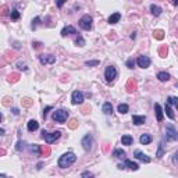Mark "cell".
Masks as SVG:
<instances>
[{
    "label": "cell",
    "instance_id": "f546056e",
    "mask_svg": "<svg viewBox=\"0 0 178 178\" xmlns=\"http://www.w3.org/2000/svg\"><path fill=\"white\" fill-rule=\"evenodd\" d=\"M78 127V120L77 118H71V120L68 121V128L70 130H75Z\"/></svg>",
    "mask_w": 178,
    "mask_h": 178
},
{
    "label": "cell",
    "instance_id": "44dd1931",
    "mask_svg": "<svg viewBox=\"0 0 178 178\" xmlns=\"http://www.w3.org/2000/svg\"><path fill=\"white\" fill-rule=\"evenodd\" d=\"M120 18H121L120 13H114V14H111L109 17V24H117V22L120 21Z\"/></svg>",
    "mask_w": 178,
    "mask_h": 178
},
{
    "label": "cell",
    "instance_id": "f35d334b",
    "mask_svg": "<svg viewBox=\"0 0 178 178\" xmlns=\"http://www.w3.org/2000/svg\"><path fill=\"white\" fill-rule=\"evenodd\" d=\"M7 14H9V7L7 6H3L0 9V16H7Z\"/></svg>",
    "mask_w": 178,
    "mask_h": 178
},
{
    "label": "cell",
    "instance_id": "1f68e13d",
    "mask_svg": "<svg viewBox=\"0 0 178 178\" xmlns=\"http://www.w3.org/2000/svg\"><path fill=\"white\" fill-rule=\"evenodd\" d=\"M29 150H31L32 153L38 155V156H41V147L38 146V145H31V146H29Z\"/></svg>",
    "mask_w": 178,
    "mask_h": 178
},
{
    "label": "cell",
    "instance_id": "d4e9b609",
    "mask_svg": "<svg viewBox=\"0 0 178 178\" xmlns=\"http://www.w3.org/2000/svg\"><path fill=\"white\" fill-rule=\"evenodd\" d=\"M157 78L160 79L162 82H166V81H168V79H170V74L166 73V71H162V73L157 74Z\"/></svg>",
    "mask_w": 178,
    "mask_h": 178
},
{
    "label": "cell",
    "instance_id": "ba28073f",
    "mask_svg": "<svg viewBox=\"0 0 178 178\" xmlns=\"http://www.w3.org/2000/svg\"><path fill=\"white\" fill-rule=\"evenodd\" d=\"M81 145H82V147H84L86 152H89V150L92 149V145H93V138H92V135H90V134L85 135L84 138H82V142H81Z\"/></svg>",
    "mask_w": 178,
    "mask_h": 178
},
{
    "label": "cell",
    "instance_id": "6da1fadb",
    "mask_svg": "<svg viewBox=\"0 0 178 178\" xmlns=\"http://www.w3.org/2000/svg\"><path fill=\"white\" fill-rule=\"evenodd\" d=\"M75 160H77V156H75L73 152L64 153L63 156L58 159V167L60 168H67V167H70L71 164H74Z\"/></svg>",
    "mask_w": 178,
    "mask_h": 178
},
{
    "label": "cell",
    "instance_id": "2e32d148",
    "mask_svg": "<svg viewBox=\"0 0 178 178\" xmlns=\"http://www.w3.org/2000/svg\"><path fill=\"white\" fill-rule=\"evenodd\" d=\"M38 128H39V122H38L36 120H29L28 121V131H36Z\"/></svg>",
    "mask_w": 178,
    "mask_h": 178
},
{
    "label": "cell",
    "instance_id": "b9f144b4",
    "mask_svg": "<svg viewBox=\"0 0 178 178\" xmlns=\"http://www.w3.org/2000/svg\"><path fill=\"white\" fill-rule=\"evenodd\" d=\"M134 64H135L134 58H128V61H127V67H128V68H134Z\"/></svg>",
    "mask_w": 178,
    "mask_h": 178
},
{
    "label": "cell",
    "instance_id": "bcb514c9",
    "mask_svg": "<svg viewBox=\"0 0 178 178\" xmlns=\"http://www.w3.org/2000/svg\"><path fill=\"white\" fill-rule=\"evenodd\" d=\"M66 1H67V0H56V4H57L58 9H61V7L64 6V3H66Z\"/></svg>",
    "mask_w": 178,
    "mask_h": 178
},
{
    "label": "cell",
    "instance_id": "9c48e42d",
    "mask_svg": "<svg viewBox=\"0 0 178 178\" xmlns=\"http://www.w3.org/2000/svg\"><path fill=\"white\" fill-rule=\"evenodd\" d=\"M39 61H41V64H43V66H46V64H53V63H56V57L52 56V54H41V56H39Z\"/></svg>",
    "mask_w": 178,
    "mask_h": 178
},
{
    "label": "cell",
    "instance_id": "f1b7e54d",
    "mask_svg": "<svg viewBox=\"0 0 178 178\" xmlns=\"http://www.w3.org/2000/svg\"><path fill=\"white\" fill-rule=\"evenodd\" d=\"M18 79H20V74L18 73H13L9 75V81L13 82V84H14V82H18Z\"/></svg>",
    "mask_w": 178,
    "mask_h": 178
},
{
    "label": "cell",
    "instance_id": "83f0119b",
    "mask_svg": "<svg viewBox=\"0 0 178 178\" xmlns=\"http://www.w3.org/2000/svg\"><path fill=\"white\" fill-rule=\"evenodd\" d=\"M167 105L174 106V107H177V106H178V99L175 98V96H170V98L167 99Z\"/></svg>",
    "mask_w": 178,
    "mask_h": 178
},
{
    "label": "cell",
    "instance_id": "5bb4252c",
    "mask_svg": "<svg viewBox=\"0 0 178 178\" xmlns=\"http://www.w3.org/2000/svg\"><path fill=\"white\" fill-rule=\"evenodd\" d=\"M145 121H146L145 115H132V122L135 125H142V124H145Z\"/></svg>",
    "mask_w": 178,
    "mask_h": 178
},
{
    "label": "cell",
    "instance_id": "277c9868",
    "mask_svg": "<svg viewBox=\"0 0 178 178\" xmlns=\"http://www.w3.org/2000/svg\"><path fill=\"white\" fill-rule=\"evenodd\" d=\"M79 26H81L84 31H90V29H92V17L89 16V14L82 16L81 20H79Z\"/></svg>",
    "mask_w": 178,
    "mask_h": 178
},
{
    "label": "cell",
    "instance_id": "7dc6e473",
    "mask_svg": "<svg viewBox=\"0 0 178 178\" xmlns=\"http://www.w3.org/2000/svg\"><path fill=\"white\" fill-rule=\"evenodd\" d=\"M41 46H42V43L41 42H33L32 43V47H33V49H39Z\"/></svg>",
    "mask_w": 178,
    "mask_h": 178
},
{
    "label": "cell",
    "instance_id": "db71d44e",
    "mask_svg": "<svg viewBox=\"0 0 178 178\" xmlns=\"http://www.w3.org/2000/svg\"><path fill=\"white\" fill-rule=\"evenodd\" d=\"M171 1H173V4H174V6H177V4H178V0H171Z\"/></svg>",
    "mask_w": 178,
    "mask_h": 178
},
{
    "label": "cell",
    "instance_id": "5b68a950",
    "mask_svg": "<svg viewBox=\"0 0 178 178\" xmlns=\"http://www.w3.org/2000/svg\"><path fill=\"white\" fill-rule=\"evenodd\" d=\"M105 78H106L107 82H113V81L117 78V70H115L114 66H109V67H106Z\"/></svg>",
    "mask_w": 178,
    "mask_h": 178
},
{
    "label": "cell",
    "instance_id": "e575fe53",
    "mask_svg": "<svg viewBox=\"0 0 178 178\" xmlns=\"http://www.w3.org/2000/svg\"><path fill=\"white\" fill-rule=\"evenodd\" d=\"M39 22H41V17H35V18L32 20V24H31V28H32V29H35V28L39 25Z\"/></svg>",
    "mask_w": 178,
    "mask_h": 178
},
{
    "label": "cell",
    "instance_id": "c3c4849f",
    "mask_svg": "<svg viewBox=\"0 0 178 178\" xmlns=\"http://www.w3.org/2000/svg\"><path fill=\"white\" fill-rule=\"evenodd\" d=\"M82 177H93V174L89 173V171H85V173H82Z\"/></svg>",
    "mask_w": 178,
    "mask_h": 178
},
{
    "label": "cell",
    "instance_id": "ab89813d",
    "mask_svg": "<svg viewBox=\"0 0 178 178\" xmlns=\"http://www.w3.org/2000/svg\"><path fill=\"white\" fill-rule=\"evenodd\" d=\"M85 66H88V67H93V66H99V60H93V61H86Z\"/></svg>",
    "mask_w": 178,
    "mask_h": 178
},
{
    "label": "cell",
    "instance_id": "d6986e66",
    "mask_svg": "<svg viewBox=\"0 0 178 178\" xmlns=\"http://www.w3.org/2000/svg\"><path fill=\"white\" fill-rule=\"evenodd\" d=\"M102 111L105 113V114H111L113 113V106H111L110 102H106L105 105H103V107H102Z\"/></svg>",
    "mask_w": 178,
    "mask_h": 178
},
{
    "label": "cell",
    "instance_id": "e0dca14e",
    "mask_svg": "<svg viewBox=\"0 0 178 178\" xmlns=\"http://www.w3.org/2000/svg\"><path fill=\"white\" fill-rule=\"evenodd\" d=\"M139 141H141L142 145H149L150 142L153 141V138L149 134H143V135H141V138H139Z\"/></svg>",
    "mask_w": 178,
    "mask_h": 178
},
{
    "label": "cell",
    "instance_id": "816d5d0a",
    "mask_svg": "<svg viewBox=\"0 0 178 178\" xmlns=\"http://www.w3.org/2000/svg\"><path fill=\"white\" fill-rule=\"evenodd\" d=\"M117 167L120 168V170H124V168H125V166H124V164H118V166H117Z\"/></svg>",
    "mask_w": 178,
    "mask_h": 178
},
{
    "label": "cell",
    "instance_id": "52a82bcc",
    "mask_svg": "<svg viewBox=\"0 0 178 178\" xmlns=\"http://www.w3.org/2000/svg\"><path fill=\"white\" fill-rule=\"evenodd\" d=\"M71 102H73V105H82L84 103V93L81 90H74L71 95Z\"/></svg>",
    "mask_w": 178,
    "mask_h": 178
},
{
    "label": "cell",
    "instance_id": "8fae6325",
    "mask_svg": "<svg viewBox=\"0 0 178 178\" xmlns=\"http://www.w3.org/2000/svg\"><path fill=\"white\" fill-rule=\"evenodd\" d=\"M134 156H135L138 160H141V162H143V163H150V157L146 156L145 153H142L141 150H135V152H134Z\"/></svg>",
    "mask_w": 178,
    "mask_h": 178
},
{
    "label": "cell",
    "instance_id": "7c38bea8",
    "mask_svg": "<svg viewBox=\"0 0 178 178\" xmlns=\"http://www.w3.org/2000/svg\"><path fill=\"white\" fill-rule=\"evenodd\" d=\"M73 33H77V31H75V28L73 25H67L61 29V36L63 38L68 36V35H73Z\"/></svg>",
    "mask_w": 178,
    "mask_h": 178
},
{
    "label": "cell",
    "instance_id": "836d02e7",
    "mask_svg": "<svg viewBox=\"0 0 178 178\" xmlns=\"http://www.w3.org/2000/svg\"><path fill=\"white\" fill-rule=\"evenodd\" d=\"M21 103H22V106H25V107H31L32 103H33V100H31L29 98H24V99L21 100Z\"/></svg>",
    "mask_w": 178,
    "mask_h": 178
},
{
    "label": "cell",
    "instance_id": "484cf974",
    "mask_svg": "<svg viewBox=\"0 0 178 178\" xmlns=\"http://www.w3.org/2000/svg\"><path fill=\"white\" fill-rule=\"evenodd\" d=\"M117 110H118V113H121V114H125V113H128L130 107H128V105H125V103H121V105H118Z\"/></svg>",
    "mask_w": 178,
    "mask_h": 178
},
{
    "label": "cell",
    "instance_id": "7402d4cb",
    "mask_svg": "<svg viewBox=\"0 0 178 178\" xmlns=\"http://www.w3.org/2000/svg\"><path fill=\"white\" fill-rule=\"evenodd\" d=\"M113 156L117 157V159H124V157L127 156V153H125V150H122V149H114Z\"/></svg>",
    "mask_w": 178,
    "mask_h": 178
},
{
    "label": "cell",
    "instance_id": "7a4b0ae2",
    "mask_svg": "<svg viewBox=\"0 0 178 178\" xmlns=\"http://www.w3.org/2000/svg\"><path fill=\"white\" fill-rule=\"evenodd\" d=\"M68 118V110L66 109H58L53 113V120L56 121V122H60V124H63L66 122Z\"/></svg>",
    "mask_w": 178,
    "mask_h": 178
},
{
    "label": "cell",
    "instance_id": "f907efd6",
    "mask_svg": "<svg viewBox=\"0 0 178 178\" xmlns=\"http://www.w3.org/2000/svg\"><path fill=\"white\" fill-rule=\"evenodd\" d=\"M4 155H6V150H4V149H0V157L4 156Z\"/></svg>",
    "mask_w": 178,
    "mask_h": 178
},
{
    "label": "cell",
    "instance_id": "7bdbcfd3",
    "mask_svg": "<svg viewBox=\"0 0 178 178\" xmlns=\"http://www.w3.org/2000/svg\"><path fill=\"white\" fill-rule=\"evenodd\" d=\"M3 105L4 106H10L11 105V99L9 98V96H6L4 99H3Z\"/></svg>",
    "mask_w": 178,
    "mask_h": 178
},
{
    "label": "cell",
    "instance_id": "d590c367",
    "mask_svg": "<svg viewBox=\"0 0 178 178\" xmlns=\"http://www.w3.org/2000/svg\"><path fill=\"white\" fill-rule=\"evenodd\" d=\"M75 43H77V46H85V39L78 35V38L75 39Z\"/></svg>",
    "mask_w": 178,
    "mask_h": 178
},
{
    "label": "cell",
    "instance_id": "ac0fdd59",
    "mask_svg": "<svg viewBox=\"0 0 178 178\" xmlns=\"http://www.w3.org/2000/svg\"><path fill=\"white\" fill-rule=\"evenodd\" d=\"M121 143H122V145H127V146H130V145L134 143V138H132L131 135H122V138H121Z\"/></svg>",
    "mask_w": 178,
    "mask_h": 178
},
{
    "label": "cell",
    "instance_id": "f5cc1de1",
    "mask_svg": "<svg viewBox=\"0 0 178 178\" xmlns=\"http://www.w3.org/2000/svg\"><path fill=\"white\" fill-rule=\"evenodd\" d=\"M4 130H3V128H0V136H3V135H4Z\"/></svg>",
    "mask_w": 178,
    "mask_h": 178
},
{
    "label": "cell",
    "instance_id": "603a6c76",
    "mask_svg": "<svg viewBox=\"0 0 178 178\" xmlns=\"http://www.w3.org/2000/svg\"><path fill=\"white\" fill-rule=\"evenodd\" d=\"M150 11H152L153 16L159 17L160 14H162V7H159V6H156V4H152L150 6Z\"/></svg>",
    "mask_w": 178,
    "mask_h": 178
},
{
    "label": "cell",
    "instance_id": "681fc988",
    "mask_svg": "<svg viewBox=\"0 0 178 178\" xmlns=\"http://www.w3.org/2000/svg\"><path fill=\"white\" fill-rule=\"evenodd\" d=\"M11 111H13V114H16V115L20 114V110H18V109H16V107H14V109H11Z\"/></svg>",
    "mask_w": 178,
    "mask_h": 178
},
{
    "label": "cell",
    "instance_id": "3957f363",
    "mask_svg": "<svg viewBox=\"0 0 178 178\" xmlns=\"http://www.w3.org/2000/svg\"><path fill=\"white\" fill-rule=\"evenodd\" d=\"M61 136V132L60 131H54V132H47V131H42V138L46 141V143H53V142H56Z\"/></svg>",
    "mask_w": 178,
    "mask_h": 178
},
{
    "label": "cell",
    "instance_id": "ee69618b",
    "mask_svg": "<svg viewBox=\"0 0 178 178\" xmlns=\"http://www.w3.org/2000/svg\"><path fill=\"white\" fill-rule=\"evenodd\" d=\"M52 109H53L52 106H47L46 109H45V110H43V118H46V117H47V113H49V111L52 110Z\"/></svg>",
    "mask_w": 178,
    "mask_h": 178
},
{
    "label": "cell",
    "instance_id": "8d00e7d4",
    "mask_svg": "<svg viewBox=\"0 0 178 178\" xmlns=\"http://www.w3.org/2000/svg\"><path fill=\"white\" fill-rule=\"evenodd\" d=\"M163 155H164V150H163V142H162V143L159 145V150H157V155H156V156L159 157V159H162Z\"/></svg>",
    "mask_w": 178,
    "mask_h": 178
},
{
    "label": "cell",
    "instance_id": "4316f807",
    "mask_svg": "<svg viewBox=\"0 0 178 178\" xmlns=\"http://www.w3.org/2000/svg\"><path fill=\"white\" fill-rule=\"evenodd\" d=\"M153 36H155V39H157V41H162L163 38H164V32H163L162 29H155V31H153Z\"/></svg>",
    "mask_w": 178,
    "mask_h": 178
},
{
    "label": "cell",
    "instance_id": "cb8c5ba5",
    "mask_svg": "<svg viewBox=\"0 0 178 178\" xmlns=\"http://www.w3.org/2000/svg\"><path fill=\"white\" fill-rule=\"evenodd\" d=\"M166 114H167V117L170 120H175V115H174L173 109H171V106L167 105V103H166Z\"/></svg>",
    "mask_w": 178,
    "mask_h": 178
},
{
    "label": "cell",
    "instance_id": "4fadbf2b",
    "mask_svg": "<svg viewBox=\"0 0 178 178\" xmlns=\"http://www.w3.org/2000/svg\"><path fill=\"white\" fill-rule=\"evenodd\" d=\"M125 89L128 90V93H134L136 90V81L134 78H131V79H128V82H127V85H125Z\"/></svg>",
    "mask_w": 178,
    "mask_h": 178
},
{
    "label": "cell",
    "instance_id": "9a60e30c",
    "mask_svg": "<svg viewBox=\"0 0 178 178\" xmlns=\"http://www.w3.org/2000/svg\"><path fill=\"white\" fill-rule=\"evenodd\" d=\"M155 114H156L157 121H163V110H162V106L159 103L155 105Z\"/></svg>",
    "mask_w": 178,
    "mask_h": 178
},
{
    "label": "cell",
    "instance_id": "4dcf8cb0",
    "mask_svg": "<svg viewBox=\"0 0 178 178\" xmlns=\"http://www.w3.org/2000/svg\"><path fill=\"white\" fill-rule=\"evenodd\" d=\"M167 53H168L167 46H162L159 49V56H160V57H167Z\"/></svg>",
    "mask_w": 178,
    "mask_h": 178
},
{
    "label": "cell",
    "instance_id": "d6a6232c",
    "mask_svg": "<svg viewBox=\"0 0 178 178\" xmlns=\"http://www.w3.org/2000/svg\"><path fill=\"white\" fill-rule=\"evenodd\" d=\"M41 155H43L45 157L50 156V147H49V146H43V147H41Z\"/></svg>",
    "mask_w": 178,
    "mask_h": 178
},
{
    "label": "cell",
    "instance_id": "ffe728a7",
    "mask_svg": "<svg viewBox=\"0 0 178 178\" xmlns=\"http://www.w3.org/2000/svg\"><path fill=\"white\" fill-rule=\"evenodd\" d=\"M124 166H125V167H128L130 170H132V171H136V170L139 168V166H138L135 162H132V160H125Z\"/></svg>",
    "mask_w": 178,
    "mask_h": 178
},
{
    "label": "cell",
    "instance_id": "11a10c76",
    "mask_svg": "<svg viewBox=\"0 0 178 178\" xmlns=\"http://www.w3.org/2000/svg\"><path fill=\"white\" fill-rule=\"evenodd\" d=\"M1 120H3V115H1V114H0V121H1Z\"/></svg>",
    "mask_w": 178,
    "mask_h": 178
},
{
    "label": "cell",
    "instance_id": "f6af8a7d",
    "mask_svg": "<svg viewBox=\"0 0 178 178\" xmlns=\"http://www.w3.org/2000/svg\"><path fill=\"white\" fill-rule=\"evenodd\" d=\"M24 145H25V143H24L22 141H20L18 143H17V150H18V152H20V150H22V149H24Z\"/></svg>",
    "mask_w": 178,
    "mask_h": 178
},
{
    "label": "cell",
    "instance_id": "74e56055",
    "mask_svg": "<svg viewBox=\"0 0 178 178\" xmlns=\"http://www.w3.org/2000/svg\"><path fill=\"white\" fill-rule=\"evenodd\" d=\"M11 18H13V20H18V18H20V11L18 10L11 11Z\"/></svg>",
    "mask_w": 178,
    "mask_h": 178
},
{
    "label": "cell",
    "instance_id": "8992f818",
    "mask_svg": "<svg viewBox=\"0 0 178 178\" xmlns=\"http://www.w3.org/2000/svg\"><path fill=\"white\" fill-rule=\"evenodd\" d=\"M166 139L167 141H177L178 139V132L175 130V127L174 125H167V130H166Z\"/></svg>",
    "mask_w": 178,
    "mask_h": 178
},
{
    "label": "cell",
    "instance_id": "30bf717a",
    "mask_svg": "<svg viewBox=\"0 0 178 178\" xmlns=\"http://www.w3.org/2000/svg\"><path fill=\"white\" fill-rule=\"evenodd\" d=\"M136 63H138V66L141 68H147L150 66V63H152V60H150L149 56H139L138 60H136Z\"/></svg>",
    "mask_w": 178,
    "mask_h": 178
},
{
    "label": "cell",
    "instance_id": "60d3db41",
    "mask_svg": "<svg viewBox=\"0 0 178 178\" xmlns=\"http://www.w3.org/2000/svg\"><path fill=\"white\" fill-rule=\"evenodd\" d=\"M17 67L20 68V70H22V71H26V70H28V67H26V64H25V63H21V61H20V63L17 64Z\"/></svg>",
    "mask_w": 178,
    "mask_h": 178
}]
</instances>
